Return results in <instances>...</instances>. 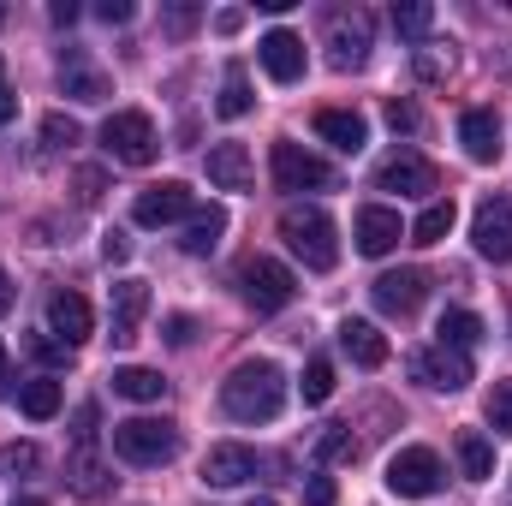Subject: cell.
Returning a JSON list of instances; mask_svg holds the SVG:
<instances>
[{
    "mask_svg": "<svg viewBox=\"0 0 512 506\" xmlns=\"http://www.w3.org/2000/svg\"><path fill=\"white\" fill-rule=\"evenodd\" d=\"M328 48H334V66L340 72H358L370 60V12L352 6V12H334L328 18Z\"/></svg>",
    "mask_w": 512,
    "mask_h": 506,
    "instance_id": "obj_10",
    "label": "cell"
},
{
    "mask_svg": "<svg viewBox=\"0 0 512 506\" xmlns=\"http://www.w3.org/2000/svg\"><path fill=\"white\" fill-rule=\"evenodd\" d=\"M251 78H245V66H227V78H221V96H215V114L221 120H239V114H251Z\"/></svg>",
    "mask_w": 512,
    "mask_h": 506,
    "instance_id": "obj_31",
    "label": "cell"
},
{
    "mask_svg": "<svg viewBox=\"0 0 512 506\" xmlns=\"http://www.w3.org/2000/svg\"><path fill=\"white\" fill-rule=\"evenodd\" d=\"M203 167H209V185H215V191H245V185H251V149L233 143V137L215 143V149L203 155Z\"/></svg>",
    "mask_w": 512,
    "mask_h": 506,
    "instance_id": "obj_20",
    "label": "cell"
},
{
    "mask_svg": "<svg viewBox=\"0 0 512 506\" xmlns=\"http://www.w3.org/2000/svg\"><path fill=\"white\" fill-rule=\"evenodd\" d=\"M30 352H36V358H48V364H66V352H72V346H60V340H30Z\"/></svg>",
    "mask_w": 512,
    "mask_h": 506,
    "instance_id": "obj_44",
    "label": "cell"
},
{
    "mask_svg": "<svg viewBox=\"0 0 512 506\" xmlns=\"http://www.w3.org/2000/svg\"><path fill=\"white\" fill-rule=\"evenodd\" d=\"M453 453H459V465H465V477H471V483H483V477H495V441H489L483 429H459V441H453Z\"/></svg>",
    "mask_w": 512,
    "mask_h": 506,
    "instance_id": "obj_24",
    "label": "cell"
},
{
    "mask_svg": "<svg viewBox=\"0 0 512 506\" xmlns=\"http://www.w3.org/2000/svg\"><path fill=\"white\" fill-rule=\"evenodd\" d=\"M239 24H245V12H221V18H215V30H221V36H233Z\"/></svg>",
    "mask_w": 512,
    "mask_h": 506,
    "instance_id": "obj_48",
    "label": "cell"
},
{
    "mask_svg": "<svg viewBox=\"0 0 512 506\" xmlns=\"http://www.w3.org/2000/svg\"><path fill=\"white\" fill-rule=\"evenodd\" d=\"M471 245L489 262H512V203L507 197H483L477 221H471Z\"/></svg>",
    "mask_w": 512,
    "mask_h": 506,
    "instance_id": "obj_9",
    "label": "cell"
},
{
    "mask_svg": "<svg viewBox=\"0 0 512 506\" xmlns=\"http://www.w3.org/2000/svg\"><path fill=\"white\" fill-rule=\"evenodd\" d=\"M340 495H334V477H310L304 483V506H334Z\"/></svg>",
    "mask_w": 512,
    "mask_h": 506,
    "instance_id": "obj_39",
    "label": "cell"
},
{
    "mask_svg": "<svg viewBox=\"0 0 512 506\" xmlns=\"http://www.w3.org/2000/svg\"><path fill=\"white\" fill-rule=\"evenodd\" d=\"M48 18H54V24H60V30H66V24H72V18H78V6H72V0H54V12H48Z\"/></svg>",
    "mask_w": 512,
    "mask_h": 506,
    "instance_id": "obj_47",
    "label": "cell"
},
{
    "mask_svg": "<svg viewBox=\"0 0 512 506\" xmlns=\"http://www.w3.org/2000/svg\"><path fill=\"white\" fill-rule=\"evenodd\" d=\"M251 506H274V501H251Z\"/></svg>",
    "mask_w": 512,
    "mask_h": 506,
    "instance_id": "obj_52",
    "label": "cell"
},
{
    "mask_svg": "<svg viewBox=\"0 0 512 506\" xmlns=\"http://www.w3.org/2000/svg\"><path fill=\"white\" fill-rule=\"evenodd\" d=\"M191 209H197L191 185H185V179H161V185L137 191V203H131V221H137V227H167V221H185Z\"/></svg>",
    "mask_w": 512,
    "mask_h": 506,
    "instance_id": "obj_8",
    "label": "cell"
},
{
    "mask_svg": "<svg viewBox=\"0 0 512 506\" xmlns=\"http://www.w3.org/2000/svg\"><path fill=\"white\" fill-rule=\"evenodd\" d=\"M0 18H6V12H0Z\"/></svg>",
    "mask_w": 512,
    "mask_h": 506,
    "instance_id": "obj_53",
    "label": "cell"
},
{
    "mask_svg": "<svg viewBox=\"0 0 512 506\" xmlns=\"http://www.w3.org/2000/svg\"><path fill=\"white\" fill-rule=\"evenodd\" d=\"M387 126L393 131H417V108H411V102H387Z\"/></svg>",
    "mask_w": 512,
    "mask_h": 506,
    "instance_id": "obj_41",
    "label": "cell"
},
{
    "mask_svg": "<svg viewBox=\"0 0 512 506\" xmlns=\"http://www.w3.org/2000/svg\"><path fill=\"white\" fill-rule=\"evenodd\" d=\"M90 328H96L90 298H78V292H54V298H48V334H54L60 346H84Z\"/></svg>",
    "mask_w": 512,
    "mask_h": 506,
    "instance_id": "obj_15",
    "label": "cell"
},
{
    "mask_svg": "<svg viewBox=\"0 0 512 506\" xmlns=\"http://www.w3.org/2000/svg\"><path fill=\"white\" fill-rule=\"evenodd\" d=\"M221 411L233 423H274L286 411V376H280V364L245 358L233 376L221 381Z\"/></svg>",
    "mask_w": 512,
    "mask_h": 506,
    "instance_id": "obj_1",
    "label": "cell"
},
{
    "mask_svg": "<svg viewBox=\"0 0 512 506\" xmlns=\"http://www.w3.org/2000/svg\"><path fill=\"white\" fill-rule=\"evenodd\" d=\"M197 340V322L191 316H167V346H191Z\"/></svg>",
    "mask_w": 512,
    "mask_h": 506,
    "instance_id": "obj_40",
    "label": "cell"
},
{
    "mask_svg": "<svg viewBox=\"0 0 512 506\" xmlns=\"http://www.w3.org/2000/svg\"><path fill=\"white\" fill-rule=\"evenodd\" d=\"M36 465H42V447H30V441H12V447H0V477L36 471Z\"/></svg>",
    "mask_w": 512,
    "mask_h": 506,
    "instance_id": "obj_33",
    "label": "cell"
},
{
    "mask_svg": "<svg viewBox=\"0 0 512 506\" xmlns=\"http://www.w3.org/2000/svg\"><path fill=\"white\" fill-rule=\"evenodd\" d=\"M256 477H262V459H256V447H239V441H221L203 459V483L209 489H239V483H256Z\"/></svg>",
    "mask_w": 512,
    "mask_h": 506,
    "instance_id": "obj_11",
    "label": "cell"
},
{
    "mask_svg": "<svg viewBox=\"0 0 512 506\" xmlns=\"http://www.w3.org/2000/svg\"><path fill=\"white\" fill-rule=\"evenodd\" d=\"M221 233H227V215H221V209H197L179 245H185V251H191V256H209V251H215V245H221Z\"/></svg>",
    "mask_w": 512,
    "mask_h": 506,
    "instance_id": "obj_30",
    "label": "cell"
},
{
    "mask_svg": "<svg viewBox=\"0 0 512 506\" xmlns=\"http://www.w3.org/2000/svg\"><path fill=\"white\" fill-rule=\"evenodd\" d=\"M459 143H465V155L471 161H501V114L495 108H465L459 114Z\"/></svg>",
    "mask_w": 512,
    "mask_h": 506,
    "instance_id": "obj_17",
    "label": "cell"
},
{
    "mask_svg": "<svg viewBox=\"0 0 512 506\" xmlns=\"http://www.w3.org/2000/svg\"><path fill=\"white\" fill-rule=\"evenodd\" d=\"M12 304H18V286H12V274H6V268H0V316H6V310H12Z\"/></svg>",
    "mask_w": 512,
    "mask_h": 506,
    "instance_id": "obj_46",
    "label": "cell"
},
{
    "mask_svg": "<svg viewBox=\"0 0 512 506\" xmlns=\"http://www.w3.org/2000/svg\"><path fill=\"white\" fill-rule=\"evenodd\" d=\"M376 185H382V191H399V197H429V191L441 185V173H435V161H423V155L399 149V155H387V161H382Z\"/></svg>",
    "mask_w": 512,
    "mask_h": 506,
    "instance_id": "obj_12",
    "label": "cell"
},
{
    "mask_svg": "<svg viewBox=\"0 0 512 506\" xmlns=\"http://www.w3.org/2000/svg\"><path fill=\"white\" fill-rule=\"evenodd\" d=\"M322 459H358V441L346 435V423H334V429L322 435Z\"/></svg>",
    "mask_w": 512,
    "mask_h": 506,
    "instance_id": "obj_37",
    "label": "cell"
},
{
    "mask_svg": "<svg viewBox=\"0 0 512 506\" xmlns=\"http://www.w3.org/2000/svg\"><path fill=\"white\" fill-rule=\"evenodd\" d=\"M423 292H429V274L423 268H387V274H376V286H370L376 310H387V316H411L423 304Z\"/></svg>",
    "mask_w": 512,
    "mask_h": 506,
    "instance_id": "obj_13",
    "label": "cell"
},
{
    "mask_svg": "<svg viewBox=\"0 0 512 506\" xmlns=\"http://www.w3.org/2000/svg\"><path fill=\"white\" fill-rule=\"evenodd\" d=\"M316 131H322L340 155H358V149L370 143V120L352 114V108H322V114H316Z\"/></svg>",
    "mask_w": 512,
    "mask_h": 506,
    "instance_id": "obj_22",
    "label": "cell"
},
{
    "mask_svg": "<svg viewBox=\"0 0 512 506\" xmlns=\"http://www.w3.org/2000/svg\"><path fill=\"white\" fill-rule=\"evenodd\" d=\"M352 239H358V251H364V256H387L399 239H405V227H399V215H393V209L370 203V209H358V221H352Z\"/></svg>",
    "mask_w": 512,
    "mask_h": 506,
    "instance_id": "obj_18",
    "label": "cell"
},
{
    "mask_svg": "<svg viewBox=\"0 0 512 506\" xmlns=\"http://www.w3.org/2000/svg\"><path fill=\"white\" fill-rule=\"evenodd\" d=\"M441 483H447V471H441V459H435L429 447H399V453L387 459V489L405 495V501H429Z\"/></svg>",
    "mask_w": 512,
    "mask_h": 506,
    "instance_id": "obj_7",
    "label": "cell"
},
{
    "mask_svg": "<svg viewBox=\"0 0 512 506\" xmlns=\"http://www.w3.org/2000/svg\"><path fill=\"white\" fill-rule=\"evenodd\" d=\"M60 399H66V393H60V381L54 376H36V381L18 387V411H24L30 423H48V417L60 411Z\"/></svg>",
    "mask_w": 512,
    "mask_h": 506,
    "instance_id": "obj_27",
    "label": "cell"
},
{
    "mask_svg": "<svg viewBox=\"0 0 512 506\" xmlns=\"http://www.w3.org/2000/svg\"><path fill=\"white\" fill-rule=\"evenodd\" d=\"M429 24H435L429 6H417V0H411V6H393V30H399V36H429Z\"/></svg>",
    "mask_w": 512,
    "mask_h": 506,
    "instance_id": "obj_34",
    "label": "cell"
},
{
    "mask_svg": "<svg viewBox=\"0 0 512 506\" xmlns=\"http://www.w3.org/2000/svg\"><path fill=\"white\" fill-rule=\"evenodd\" d=\"M0 370H6V346H0Z\"/></svg>",
    "mask_w": 512,
    "mask_h": 506,
    "instance_id": "obj_51",
    "label": "cell"
},
{
    "mask_svg": "<svg viewBox=\"0 0 512 506\" xmlns=\"http://www.w3.org/2000/svg\"><path fill=\"white\" fill-rule=\"evenodd\" d=\"M102 24H131V0H102Z\"/></svg>",
    "mask_w": 512,
    "mask_h": 506,
    "instance_id": "obj_43",
    "label": "cell"
},
{
    "mask_svg": "<svg viewBox=\"0 0 512 506\" xmlns=\"http://www.w3.org/2000/svg\"><path fill=\"white\" fill-rule=\"evenodd\" d=\"M60 84H66V96H72V102H108V78H102L96 66H84V54H78V48L60 60Z\"/></svg>",
    "mask_w": 512,
    "mask_h": 506,
    "instance_id": "obj_23",
    "label": "cell"
},
{
    "mask_svg": "<svg viewBox=\"0 0 512 506\" xmlns=\"http://www.w3.org/2000/svg\"><path fill=\"white\" fill-rule=\"evenodd\" d=\"M483 340V316L477 310H447L435 322V346H453V352H471Z\"/></svg>",
    "mask_w": 512,
    "mask_h": 506,
    "instance_id": "obj_26",
    "label": "cell"
},
{
    "mask_svg": "<svg viewBox=\"0 0 512 506\" xmlns=\"http://www.w3.org/2000/svg\"><path fill=\"white\" fill-rule=\"evenodd\" d=\"M66 489H72V495H84V501L108 495V465H102L90 447H78V459H66Z\"/></svg>",
    "mask_w": 512,
    "mask_h": 506,
    "instance_id": "obj_25",
    "label": "cell"
},
{
    "mask_svg": "<svg viewBox=\"0 0 512 506\" xmlns=\"http://www.w3.org/2000/svg\"><path fill=\"white\" fill-rule=\"evenodd\" d=\"M197 18H203V12H197L191 0H179V6H167V12H161V30H167V36H191V30H197Z\"/></svg>",
    "mask_w": 512,
    "mask_h": 506,
    "instance_id": "obj_36",
    "label": "cell"
},
{
    "mask_svg": "<svg viewBox=\"0 0 512 506\" xmlns=\"http://www.w3.org/2000/svg\"><path fill=\"white\" fill-rule=\"evenodd\" d=\"M453 221H459V209H453V197H435L423 215H417V227H411V245H441L447 233H453Z\"/></svg>",
    "mask_w": 512,
    "mask_h": 506,
    "instance_id": "obj_28",
    "label": "cell"
},
{
    "mask_svg": "<svg viewBox=\"0 0 512 506\" xmlns=\"http://www.w3.org/2000/svg\"><path fill=\"white\" fill-rule=\"evenodd\" d=\"M268 173H274L280 191H334V167L322 155H310L304 143H274Z\"/></svg>",
    "mask_w": 512,
    "mask_h": 506,
    "instance_id": "obj_6",
    "label": "cell"
},
{
    "mask_svg": "<svg viewBox=\"0 0 512 506\" xmlns=\"http://www.w3.org/2000/svg\"><path fill=\"white\" fill-rule=\"evenodd\" d=\"M42 137H48L54 149H72V143H78V120H66V114H48V120H42Z\"/></svg>",
    "mask_w": 512,
    "mask_h": 506,
    "instance_id": "obj_38",
    "label": "cell"
},
{
    "mask_svg": "<svg viewBox=\"0 0 512 506\" xmlns=\"http://www.w3.org/2000/svg\"><path fill=\"white\" fill-rule=\"evenodd\" d=\"M298 393H304V405H322V399L334 393V364H328V358H310V364H304V381H298Z\"/></svg>",
    "mask_w": 512,
    "mask_h": 506,
    "instance_id": "obj_32",
    "label": "cell"
},
{
    "mask_svg": "<svg viewBox=\"0 0 512 506\" xmlns=\"http://www.w3.org/2000/svg\"><path fill=\"white\" fill-rule=\"evenodd\" d=\"M256 60H262V72H268L274 84H298V78H304V42H298L292 30H268V36L256 42Z\"/></svg>",
    "mask_w": 512,
    "mask_h": 506,
    "instance_id": "obj_16",
    "label": "cell"
},
{
    "mask_svg": "<svg viewBox=\"0 0 512 506\" xmlns=\"http://www.w3.org/2000/svg\"><path fill=\"white\" fill-rule=\"evenodd\" d=\"M102 256H108V262H126V256H131L126 233H108V239H102Z\"/></svg>",
    "mask_w": 512,
    "mask_h": 506,
    "instance_id": "obj_45",
    "label": "cell"
},
{
    "mask_svg": "<svg viewBox=\"0 0 512 506\" xmlns=\"http://www.w3.org/2000/svg\"><path fill=\"white\" fill-rule=\"evenodd\" d=\"M12 114H18V96H12V90H6V84H0V126H6V120H12Z\"/></svg>",
    "mask_w": 512,
    "mask_h": 506,
    "instance_id": "obj_49",
    "label": "cell"
},
{
    "mask_svg": "<svg viewBox=\"0 0 512 506\" xmlns=\"http://www.w3.org/2000/svg\"><path fill=\"white\" fill-rule=\"evenodd\" d=\"M239 292H245L251 310L274 316V310H286V304L298 298V280H292L286 262H274V256H251V262L239 268Z\"/></svg>",
    "mask_w": 512,
    "mask_h": 506,
    "instance_id": "obj_5",
    "label": "cell"
},
{
    "mask_svg": "<svg viewBox=\"0 0 512 506\" xmlns=\"http://www.w3.org/2000/svg\"><path fill=\"white\" fill-rule=\"evenodd\" d=\"M280 239H286V251L298 256L310 274H328V268L340 262L334 215H328V209H316V203H292V209L280 215Z\"/></svg>",
    "mask_w": 512,
    "mask_h": 506,
    "instance_id": "obj_2",
    "label": "cell"
},
{
    "mask_svg": "<svg viewBox=\"0 0 512 506\" xmlns=\"http://www.w3.org/2000/svg\"><path fill=\"white\" fill-rule=\"evenodd\" d=\"M102 149H108V161H120V167H149V161L161 155V131H155L149 114L120 108V114H108V126H102Z\"/></svg>",
    "mask_w": 512,
    "mask_h": 506,
    "instance_id": "obj_3",
    "label": "cell"
},
{
    "mask_svg": "<svg viewBox=\"0 0 512 506\" xmlns=\"http://www.w3.org/2000/svg\"><path fill=\"white\" fill-rule=\"evenodd\" d=\"M411 376L423 387H441V393H459L471 381V358L453 352V346H429V352H411Z\"/></svg>",
    "mask_w": 512,
    "mask_h": 506,
    "instance_id": "obj_14",
    "label": "cell"
},
{
    "mask_svg": "<svg viewBox=\"0 0 512 506\" xmlns=\"http://www.w3.org/2000/svg\"><path fill=\"white\" fill-rule=\"evenodd\" d=\"M143 310H149V286L143 280H114V346H131L137 340V322H143Z\"/></svg>",
    "mask_w": 512,
    "mask_h": 506,
    "instance_id": "obj_21",
    "label": "cell"
},
{
    "mask_svg": "<svg viewBox=\"0 0 512 506\" xmlns=\"http://www.w3.org/2000/svg\"><path fill=\"white\" fill-rule=\"evenodd\" d=\"M489 423H495V435H512V381H495V393H489Z\"/></svg>",
    "mask_w": 512,
    "mask_h": 506,
    "instance_id": "obj_35",
    "label": "cell"
},
{
    "mask_svg": "<svg viewBox=\"0 0 512 506\" xmlns=\"http://www.w3.org/2000/svg\"><path fill=\"white\" fill-rule=\"evenodd\" d=\"M114 453L126 465H167L179 453V429L167 417H126L114 423Z\"/></svg>",
    "mask_w": 512,
    "mask_h": 506,
    "instance_id": "obj_4",
    "label": "cell"
},
{
    "mask_svg": "<svg viewBox=\"0 0 512 506\" xmlns=\"http://www.w3.org/2000/svg\"><path fill=\"white\" fill-rule=\"evenodd\" d=\"M340 352L358 364V370H382L387 364V340L376 322H364V316H346L340 322Z\"/></svg>",
    "mask_w": 512,
    "mask_h": 506,
    "instance_id": "obj_19",
    "label": "cell"
},
{
    "mask_svg": "<svg viewBox=\"0 0 512 506\" xmlns=\"http://www.w3.org/2000/svg\"><path fill=\"white\" fill-rule=\"evenodd\" d=\"M72 423H78V429H72V435H78V447H90V435H96V405H78V417H72Z\"/></svg>",
    "mask_w": 512,
    "mask_h": 506,
    "instance_id": "obj_42",
    "label": "cell"
},
{
    "mask_svg": "<svg viewBox=\"0 0 512 506\" xmlns=\"http://www.w3.org/2000/svg\"><path fill=\"white\" fill-rule=\"evenodd\" d=\"M114 393H120V399H137V405H149V399H161V393H167V381H161V370L126 364V370H114Z\"/></svg>",
    "mask_w": 512,
    "mask_h": 506,
    "instance_id": "obj_29",
    "label": "cell"
},
{
    "mask_svg": "<svg viewBox=\"0 0 512 506\" xmlns=\"http://www.w3.org/2000/svg\"><path fill=\"white\" fill-rule=\"evenodd\" d=\"M12 506H48V501H36V495H24V501H12Z\"/></svg>",
    "mask_w": 512,
    "mask_h": 506,
    "instance_id": "obj_50",
    "label": "cell"
}]
</instances>
